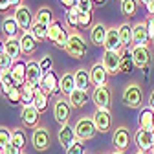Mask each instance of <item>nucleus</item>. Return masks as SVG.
Here are the masks:
<instances>
[{
  "instance_id": "nucleus-12",
  "label": "nucleus",
  "mask_w": 154,
  "mask_h": 154,
  "mask_svg": "<svg viewBox=\"0 0 154 154\" xmlns=\"http://www.w3.org/2000/svg\"><path fill=\"white\" fill-rule=\"evenodd\" d=\"M42 70L37 61H28V70H26V85L29 86H41L42 81Z\"/></svg>"
},
{
  "instance_id": "nucleus-6",
  "label": "nucleus",
  "mask_w": 154,
  "mask_h": 154,
  "mask_svg": "<svg viewBox=\"0 0 154 154\" xmlns=\"http://www.w3.org/2000/svg\"><path fill=\"white\" fill-rule=\"evenodd\" d=\"M92 101L95 103L97 110H108L110 108V103H112V92L110 88L105 85V86H97L92 94Z\"/></svg>"
},
{
  "instance_id": "nucleus-44",
  "label": "nucleus",
  "mask_w": 154,
  "mask_h": 154,
  "mask_svg": "<svg viewBox=\"0 0 154 154\" xmlns=\"http://www.w3.org/2000/svg\"><path fill=\"white\" fill-rule=\"evenodd\" d=\"M11 66H13V59H11V57L8 53H0V70L8 72V70H11Z\"/></svg>"
},
{
  "instance_id": "nucleus-60",
  "label": "nucleus",
  "mask_w": 154,
  "mask_h": 154,
  "mask_svg": "<svg viewBox=\"0 0 154 154\" xmlns=\"http://www.w3.org/2000/svg\"><path fill=\"white\" fill-rule=\"evenodd\" d=\"M152 138H154V128H152Z\"/></svg>"
},
{
  "instance_id": "nucleus-40",
  "label": "nucleus",
  "mask_w": 154,
  "mask_h": 154,
  "mask_svg": "<svg viewBox=\"0 0 154 154\" xmlns=\"http://www.w3.org/2000/svg\"><path fill=\"white\" fill-rule=\"evenodd\" d=\"M6 97L11 105H18V103H22V86H15L11 88L8 94H6Z\"/></svg>"
},
{
  "instance_id": "nucleus-49",
  "label": "nucleus",
  "mask_w": 154,
  "mask_h": 154,
  "mask_svg": "<svg viewBox=\"0 0 154 154\" xmlns=\"http://www.w3.org/2000/svg\"><path fill=\"white\" fill-rule=\"evenodd\" d=\"M11 8V2L9 0H0V11H8Z\"/></svg>"
},
{
  "instance_id": "nucleus-18",
  "label": "nucleus",
  "mask_w": 154,
  "mask_h": 154,
  "mask_svg": "<svg viewBox=\"0 0 154 154\" xmlns=\"http://www.w3.org/2000/svg\"><path fill=\"white\" fill-rule=\"evenodd\" d=\"M59 79L61 77H57L55 72H46L42 75V81H41V88L44 94H57V90L61 92L59 88Z\"/></svg>"
},
{
  "instance_id": "nucleus-52",
  "label": "nucleus",
  "mask_w": 154,
  "mask_h": 154,
  "mask_svg": "<svg viewBox=\"0 0 154 154\" xmlns=\"http://www.w3.org/2000/svg\"><path fill=\"white\" fill-rule=\"evenodd\" d=\"M9 2H11V6H17V8H18V6H20V2H22V0H9Z\"/></svg>"
},
{
  "instance_id": "nucleus-56",
  "label": "nucleus",
  "mask_w": 154,
  "mask_h": 154,
  "mask_svg": "<svg viewBox=\"0 0 154 154\" xmlns=\"http://www.w3.org/2000/svg\"><path fill=\"white\" fill-rule=\"evenodd\" d=\"M112 154H123V152H121V150H114Z\"/></svg>"
},
{
  "instance_id": "nucleus-39",
  "label": "nucleus",
  "mask_w": 154,
  "mask_h": 154,
  "mask_svg": "<svg viewBox=\"0 0 154 154\" xmlns=\"http://www.w3.org/2000/svg\"><path fill=\"white\" fill-rule=\"evenodd\" d=\"M11 136H13V132L9 128L0 127V154L6 150L8 145H11Z\"/></svg>"
},
{
  "instance_id": "nucleus-16",
  "label": "nucleus",
  "mask_w": 154,
  "mask_h": 154,
  "mask_svg": "<svg viewBox=\"0 0 154 154\" xmlns=\"http://www.w3.org/2000/svg\"><path fill=\"white\" fill-rule=\"evenodd\" d=\"M94 123H95V128H97V132L105 134L110 130L112 127V116H110V110H95L94 114Z\"/></svg>"
},
{
  "instance_id": "nucleus-55",
  "label": "nucleus",
  "mask_w": 154,
  "mask_h": 154,
  "mask_svg": "<svg viewBox=\"0 0 154 154\" xmlns=\"http://www.w3.org/2000/svg\"><path fill=\"white\" fill-rule=\"evenodd\" d=\"M94 4H105V0H92Z\"/></svg>"
},
{
  "instance_id": "nucleus-9",
  "label": "nucleus",
  "mask_w": 154,
  "mask_h": 154,
  "mask_svg": "<svg viewBox=\"0 0 154 154\" xmlns=\"http://www.w3.org/2000/svg\"><path fill=\"white\" fill-rule=\"evenodd\" d=\"M134 143L138 145V149L141 152H150L152 147H154V138H152V130H136L134 134Z\"/></svg>"
},
{
  "instance_id": "nucleus-14",
  "label": "nucleus",
  "mask_w": 154,
  "mask_h": 154,
  "mask_svg": "<svg viewBox=\"0 0 154 154\" xmlns=\"http://www.w3.org/2000/svg\"><path fill=\"white\" fill-rule=\"evenodd\" d=\"M112 143L116 147V150H125L130 145V132L127 127H118L114 130V136H112Z\"/></svg>"
},
{
  "instance_id": "nucleus-25",
  "label": "nucleus",
  "mask_w": 154,
  "mask_h": 154,
  "mask_svg": "<svg viewBox=\"0 0 154 154\" xmlns=\"http://www.w3.org/2000/svg\"><path fill=\"white\" fill-rule=\"evenodd\" d=\"M73 77H75V88L88 92V88H90V85H92V81H90V70L79 68V70L73 73Z\"/></svg>"
},
{
  "instance_id": "nucleus-51",
  "label": "nucleus",
  "mask_w": 154,
  "mask_h": 154,
  "mask_svg": "<svg viewBox=\"0 0 154 154\" xmlns=\"http://www.w3.org/2000/svg\"><path fill=\"white\" fill-rule=\"evenodd\" d=\"M149 103H150V108L154 110V90H152V94H150V99H149Z\"/></svg>"
},
{
  "instance_id": "nucleus-19",
  "label": "nucleus",
  "mask_w": 154,
  "mask_h": 154,
  "mask_svg": "<svg viewBox=\"0 0 154 154\" xmlns=\"http://www.w3.org/2000/svg\"><path fill=\"white\" fill-rule=\"evenodd\" d=\"M105 50L106 51H118V53H121V48H123V44H121V38H119V33H118V28H110L108 29V33H106V38H105Z\"/></svg>"
},
{
  "instance_id": "nucleus-46",
  "label": "nucleus",
  "mask_w": 154,
  "mask_h": 154,
  "mask_svg": "<svg viewBox=\"0 0 154 154\" xmlns=\"http://www.w3.org/2000/svg\"><path fill=\"white\" fill-rule=\"evenodd\" d=\"M90 22H92V13H81V15H79V26L88 28Z\"/></svg>"
},
{
  "instance_id": "nucleus-10",
  "label": "nucleus",
  "mask_w": 154,
  "mask_h": 154,
  "mask_svg": "<svg viewBox=\"0 0 154 154\" xmlns=\"http://www.w3.org/2000/svg\"><path fill=\"white\" fill-rule=\"evenodd\" d=\"M119 63H121V53L118 51H106L103 53V59H101V64L105 66V70L112 75L119 73Z\"/></svg>"
},
{
  "instance_id": "nucleus-38",
  "label": "nucleus",
  "mask_w": 154,
  "mask_h": 154,
  "mask_svg": "<svg viewBox=\"0 0 154 154\" xmlns=\"http://www.w3.org/2000/svg\"><path fill=\"white\" fill-rule=\"evenodd\" d=\"M29 33L37 38V41H44V38H48V26L44 24H38V22H33Z\"/></svg>"
},
{
  "instance_id": "nucleus-47",
  "label": "nucleus",
  "mask_w": 154,
  "mask_h": 154,
  "mask_svg": "<svg viewBox=\"0 0 154 154\" xmlns=\"http://www.w3.org/2000/svg\"><path fill=\"white\" fill-rule=\"evenodd\" d=\"M147 31H149V37H150V41L154 38V17H149L147 18Z\"/></svg>"
},
{
  "instance_id": "nucleus-11",
  "label": "nucleus",
  "mask_w": 154,
  "mask_h": 154,
  "mask_svg": "<svg viewBox=\"0 0 154 154\" xmlns=\"http://www.w3.org/2000/svg\"><path fill=\"white\" fill-rule=\"evenodd\" d=\"M130 53H132V59H134V64L138 68L145 70L150 63V51H149V46H132L130 48Z\"/></svg>"
},
{
  "instance_id": "nucleus-59",
  "label": "nucleus",
  "mask_w": 154,
  "mask_h": 154,
  "mask_svg": "<svg viewBox=\"0 0 154 154\" xmlns=\"http://www.w3.org/2000/svg\"><path fill=\"white\" fill-rule=\"evenodd\" d=\"M150 154H154V147H152V150H150Z\"/></svg>"
},
{
  "instance_id": "nucleus-2",
  "label": "nucleus",
  "mask_w": 154,
  "mask_h": 154,
  "mask_svg": "<svg viewBox=\"0 0 154 154\" xmlns=\"http://www.w3.org/2000/svg\"><path fill=\"white\" fill-rule=\"evenodd\" d=\"M48 38L51 41L53 46H57V48H66L68 38H70V33L61 26L59 20H53L48 26Z\"/></svg>"
},
{
  "instance_id": "nucleus-3",
  "label": "nucleus",
  "mask_w": 154,
  "mask_h": 154,
  "mask_svg": "<svg viewBox=\"0 0 154 154\" xmlns=\"http://www.w3.org/2000/svg\"><path fill=\"white\" fill-rule=\"evenodd\" d=\"M64 51L70 57H73V59H83V57L86 55V42H85V38L79 33H72L70 38H68V44H66Z\"/></svg>"
},
{
  "instance_id": "nucleus-1",
  "label": "nucleus",
  "mask_w": 154,
  "mask_h": 154,
  "mask_svg": "<svg viewBox=\"0 0 154 154\" xmlns=\"http://www.w3.org/2000/svg\"><path fill=\"white\" fill-rule=\"evenodd\" d=\"M121 99L127 106L130 108H141L143 105V90L140 85L136 83H130L123 88V94H121Z\"/></svg>"
},
{
  "instance_id": "nucleus-48",
  "label": "nucleus",
  "mask_w": 154,
  "mask_h": 154,
  "mask_svg": "<svg viewBox=\"0 0 154 154\" xmlns=\"http://www.w3.org/2000/svg\"><path fill=\"white\" fill-rule=\"evenodd\" d=\"M2 154H22V150L18 149V147H15V145L11 143V145H8V147H6V150H4Z\"/></svg>"
},
{
  "instance_id": "nucleus-35",
  "label": "nucleus",
  "mask_w": 154,
  "mask_h": 154,
  "mask_svg": "<svg viewBox=\"0 0 154 154\" xmlns=\"http://www.w3.org/2000/svg\"><path fill=\"white\" fill-rule=\"evenodd\" d=\"M11 143L22 150V149L26 147V143H28V136H26V132H24L22 128H15V130H13V136H11Z\"/></svg>"
},
{
  "instance_id": "nucleus-7",
  "label": "nucleus",
  "mask_w": 154,
  "mask_h": 154,
  "mask_svg": "<svg viewBox=\"0 0 154 154\" xmlns=\"http://www.w3.org/2000/svg\"><path fill=\"white\" fill-rule=\"evenodd\" d=\"M13 17H15L18 28H20L24 33H28V31L31 29V26H33V17H31V11H29L28 6H22V4H20V6L15 9Z\"/></svg>"
},
{
  "instance_id": "nucleus-57",
  "label": "nucleus",
  "mask_w": 154,
  "mask_h": 154,
  "mask_svg": "<svg viewBox=\"0 0 154 154\" xmlns=\"http://www.w3.org/2000/svg\"><path fill=\"white\" fill-rule=\"evenodd\" d=\"M136 154H147V152H141V150H138V152H136Z\"/></svg>"
},
{
  "instance_id": "nucleus-13",
  "label": "nucleus",
  "mask_w": 154,
  "mask_h": 154,
  "mask_svg": "<svg viewBox=\"0 0 154 154\" xmlns=\"http://www.w3.org/2000/svg\"><path fill=\"white\" fill-rule=\"evenodd\" d=\"M150 41L149 31H147V24L145 22H138L132 26V44L134 46H147Z\"/></svg>"
},
{
  "instance_id": "nucleus-8",
  "label": "nucleus",
  "mask_w": 154,
  "mask_h": 154,
  "mask_svg": "<svg viewBox=\"0 0 154 154\" xmlns=\"http://www.w3.org/2000/svg\"><path fill=\"white\" fill-rule=\"evenodd\" d=\"M70 114H72V105L68 99H57L53 105V118L57 123L66 125L70 119Z\"/></svg>"
},
{
  "instance_id": "nucleus-33",
  "label": "nucleus",
  "mask_w": 154,
  "mask_h": 154,
  "mask_svg": "<svg viewBox=\"0 0 154 154\" xmlns=\"http://www.w3.org/2000/svg\"><path fill=\"white\" fill-rule=\"evenodd\" d=\"M35 22L38 24H44V26H50L53 22V13L50 8H38V11L35 13Z\"/></svg>"
},
{
  "instance_id": "nucleus-20",
  "label": "nucleus",
  "mask_w": 154,
  "mask_h": 154,
  "mask_svg": "<svg viewBox=\"0 0 154 154\" xmlns=\"http://www.w3.org/2000/svg\"><path fill=\"white\" fill-rule=\"evenodd\" d=\"M26 70H28V63H24L22 59L13 61V66L9 72H11L13 79L17 81L18 86H26Z\"/></svg>"
},
{
  "instance_id": "nucleus-29",
  "label": "nucleus",
  "mask_w": 154,
  "mask_h": 154,
  "mask_svg": "<svg viewBox=\"0 0 154 154\" xmlns=\"http://www.w3.org/2000/svg\"><path fill=\"white\" fill-rule=\"evenodd\" d=\"M20 48H22V53L24 55H31L35 50H37V38L28 31L20 37Z\"/></svg>"
},
{
  "instance_id": "nucleus-41",
  "label": "nucleus",
  "mask_w": 154,
  "mask_h": 154,
  "mask_svg": "<svg viewBox=\"0 0 154 154\" xmlns=\"http://www.w3.org/2000/svg\"><path fill=\"white\" fill-rule=\"evenodd\" d=\"M79 9H77L75 6L73 8H70V9H66V22L72 26V28H79Z\"/></svg>"
},
{
  "instance_id": "nucleus-61",
  "label": "nucleus",
  "mask_w": 154,
  "mask_h": 154,
  "mask_svg": "<svg viewBox=\"0 0 154 154\" xmlns=\"http://www.w3.org/2000/svg\"><path fill=\"white\" fill-rule=\"evenodd\" d=\"M152 42H154V38H152Z\"/></svg>"
},
{
  "instance_id": "nucleus-28",
  "label": "nucleus",
  "mask_w": 154,
  "mask_h": 154,
  "mask_svg": "<svg viewBox=\"0 0 154 154\" xmlns=\"http://www.w3.org/2000/svg\"><path fill=\"white\" fill-rule=\"evenodd\" d=\"M136 66L134 64V59H132V53H130V46L125 48L121 51V63H119V73H130L132 68Z\"/></svg>"
},
{
  "instance_id": "nucleus-27",
  "label": "nucleus",
  "mask_w": 154,
  "mask_h": 154,
  "mask_svg": "<svg viewBox=\"0 0 154 154\" xmlns=\"http://www.w3.org/2000/svg\"><path fill=\"white\" fill-rule=\"evenodd\" d=\"M59 88H61V94H64V95H70L73 90H75V77H73V73H64V75H61V79H59Z\"/></svg>"
},
{
  "instance_id": "nucleus-22",
  "label": "nucleus",
  "mask_w": 154,
  "mask_h": 154,
  "mask_svg": "<svg viewBox=\"0 0 154 154\" xmlns=\"http://www.w3.org/2000/svg\"><path fill=\"white\" fill-rule=\"evenodd\" d=\"M138 123H140V128H143V130H152L154 128V110L150 106L140 108Z\"/></svg>"
},
{
  "instance_id": "nucleus-4",
  "label": "nucleus",
  "mask_w": 154,
  "mask_h": 154,
  "mask_svg": "<svg viewBox=\"0 0 154 154\" xmlns=\"http://www.w3.org/2000/svg\"><path fill=\"white\" fill-rule=\"evenodd\" d=\"M75 134H77V140L81 141H86V140H92L95 136V132H97V128H95V123L92 118H81L79 121L75 123Z\"/></svg>"
},
{
  "instance_id": "nucleus-34",
  "label": "nucleus",
  "mask_w": 154,
  "mask_h": 154,
  "mask_svg": "<svg viewBox=\"0 0 154 154\" xmlns=\"http://www.w3.org/2000/svg\"><path fill=\"white\" fill-rule=\"evenodd\" d=\"M15 86H18L17 85V81L13 79V75H11V72L8 70V72H4L2 73V79H0V88H2V94L6 95L11 88H15Z\"/></svg>"
},
{
  "instance_id": "nucleus-5",
  "label": "nucleus",
  "mask_w": 154,
  "mask_h": 154,
  "mask_svg": "<svg viewBox=\"0 0 154 154\" xmlns=\"http://www.w3.org/2000/svg\"><path fill=\"white\" fill-rule=\"evenodd\" d=\"M31 145L35 147V150L42 152V150H48L50 145H51V136L50 132L42 127H37L33 128V134H31Z\"/></svg>"
},
{
  "instance_id": "nucleus-42",
  "label": "nucleus",
  "mask_w": 154,
  "mask_h": 154,
  "mask_svg": "<svg viewBox=\"0 0 154 154\" xmlns=\"http://www.w3.org/2000/svg\"><path fill=\"white\" fill-rule=\"evenodd\" d=\"M66 154H85V145L81 140H75L68 149H66Z\"/></svg>"
},
{
  "instance_id": "nucleus-37",
  "label": "nucleus",
  "mask_w": 154,
  "mask_h": 154,
  "mask_svg": "<svg viewBox=\"0 0 154 154\" xmlns=\"http://www.w3.org/2000/svg\"><path fill=\"white\" fill-rule=\"evenodd\" d=\"M121 13L125 17H134L138 13V0H121Z\"/></svg>"
},
{
  "instance_id": "nucleus-50",
  "label": "nucleus",
  "mask_w": 154,
  "mask_h": 154,
  "mask_svg": "<svg viewBox=\"0 0 154 154\" xmlns=\"http://www.w3.org/2000/svg\"><path fill=\"white\" fill-rule=\"evenodd\" d=\"M61 4H63L66 9H70V8H73V6L77 4V0H61Z\"/></svg>"
},
{
  "instance_id": "nucleus-43",
  "label": "nucleus",
  "mask_w": 154,
  "mask_h": 154,
  "mask_svg": "<svg viewBox=\"0 0 154 154\" xmlns=\"http://www.w3.org/2000/svg\"><path fill=\"white\" fill-rule=\"evenodd\" d=\"M75 8L79 9V13H92V9H94V2H92V0H77Z\"/></svg>"
},
{
  "instance_id": "nucleus-53",
  "label": "nucleus",
  "mask_w": 154,
  "mask_h": 154,
  "mask_svg": "<svg viewBox=\"0 0 154 154\" xmlns=\"http://www.w3.org/2000/svg\"><path fill=\"white\" fill-rule=\"evenodd\" d=\"M140 2H141V4H143V6H149V4H150V2H154V0H140Z\"/></svg>"
},
{
  "instance_id": "nucleus-26",
  "label": "nucleus",
  "mask_w": 154,
  "mask_h": 154,
  "mask_svg": "<svg viewBox=\"0 0 154 154\" xmlns=\"http://www.w3.org/2000/svg\"><path fill=\"white\" fill-rule=\"evenodd\" d=\"M68 101H70L72 108H83V106L86 105V101H88V92L75 88V90L68 95Z\"/></svg>"
},
{
  "instance_id": "nucleus-21",
  "label": "nucleus",
  "mask_w": 154,
  "mask_h": 154,
  "mask_svg": "<svg viewBox=\"0 0 154 154\" xmlns=\"http://www.w3.org/2000/svg\"><path fill=\"white\" fill-rule=\"evenodd\" d=\"M57 140H59V143L64 147V149H68L75 140H77V134H75V128L70 125V123H66V125H63L61 127V130H59V134H57Z\"/></svg>"
},
{
  "instance_id": "nucleus-30",
  "label": "nucleus",
  "mask_w": 154,
  "mask_h": 154,
  "mask_svg": "<svg viewBox=\"0 0 154 154\" xmlns=\"http://www.w3.org/2000/svg\"><path fill=\"white\" fill-rule=\"evenodd\" d=\"M18 24H17V20H15V17H6L4 20H2V31H4V35L8 37V38H13V37H17V33H18Z\"/></svg>"
},
{
  "instance_id": "nucleus-23",
  "label": "nucleus",
  "mask_w": 154,
  "mask_h": 154,
  "mask_svg": "<svg viewBox=\"0 0 154 154\" xmlns=\"http://www.w3.org/2000/svg\"><path fill=\"white\" fill-rule=\"evenodd\" d=\"M4 53H8L13 61L17 59H20V55H22V48H20V38H8V41H4Z\"/></svg>"
},
{
  "instance_id": "nucleus-31",
  "label": "nucleus",
  "mask_w": 154,
  "mask_h": 154,
  "mask_svg": "<svg viewBox=\"0 0 154 154\" xmlns=\"http://www.w3.org/2000/svg\"><path fill=\"white\" fill-rule=\"evenodd\" d=\"M118 33H119V38H121V44L123 48H128L132 44V26L128 22H123L119 28H118Z\"/></svg>"
},
{
  "instance_id": "nucleus-45",
  "label": "nucleus",
  "mask_w": 154,
  "mask_h": 154,
  "mask_svg": "<svg viewBox=\"0 0 154 154\" xmlns=\"http://www.w3.org/2000/svg\"><path fill=\"white\" fill-rule=\"evenodd\" d=\"M38 66H41L42 73H46V72H51V66H53V61H51V57H50V55H44L42 59L38 61Z\"/></svg>"
},
{
  "instance_id": "nucleus-17",
  "label": "nucleus",
  "mask_w": 154,
  "mask_h": 154,
  "mask_svg": "<svg viewBox=\"0 0 154 154\" xmlns=\"http://www.w3.org/2000/svg\"><path fill=\"white\" fill-rule=\"evenodd\" d=\"M106 79H108V72L105 70V66L101 63L94 64L90 68V81H92V85L95 88H97V86H105L106 85Z\"/></svg>"
},
{
  "instance_id": "nucleus-54",
  "label": "nucleus",
  "mask_w": 154,
  "mask_h": 154,
  "mask_svg": "<svg viewBox=\"0 0 154 154\" xmlns=\"http://www.w3.org/2000/svg\"><path fill=\"white\" fill-rule=\"evenodd\" d=\"M0 53H4V41L0 38Z\"/></svg>"
},
{
  "instance_id": "nucleus-15",
  "label": "nucleus",
  "mask_w": 154,
  "mask_h": 154,
  "mask_svg": "<svg viewBox=\"0 0 154 154\" xmlns=\"http://www.w3.org/2000/svg\"><path fill=\"white\" fill-rule=\"evenodd\" d=\"M20 119H22V125H24V127H28V128H37L38 119H41V112H38L33 105H31V106H22Z\"/></svg>"
},
{
  "instance_id": "nucleus-24",
  "label": "nucleus",
  "mask_w": 154,
  "mask_h": 154,
  "mask_svg": "<svg viewBox=\"0 0 154 154\" xmlns=\"http://www.w3.org/2000/svg\"><path fill=\"white\" fill-rule=\"evenodd\" d=\"M106 33H108V28L105 24H94L92 29H90V41L95 44V46H103L105 44V38H106Z\"/></svg>"
},
{
  "instance_id": "nucleus-36",
  "label": "nucleus",
  "mask_w": 154,
  "mask_h": 154,
  "mask_svg": "<svg viewBox=\"0 0 154 154\" xmlns=\"http://www.w3.org/2000/svg\"><path fill=\"white\" fill-rule=\"evenodd\" d=\"M35 90L37 86H22V106H31L35 103Z\"/></svg>"
},
{
  "instance_id": "nucleus-32",
  "label": "nucleus",
  "mask_w": 154,
  "mask_h": 154,
  "mask_svg": "<svg viewBox=\"0 0 154 154\" xmlns=\"http://www.w3.org/2000/svg\"><path fill=\"white\" fill-rule=\"evenodd\" d=\"M33 106L41 114L46 112V108H48V94H44L41 86H37V90H35V103H33Z\"/></svg>"
},
{
  "instance_id": "nucleus-58",
  "label": "nucleus",
  "mask_w": 154,
  "mask_h": 154,
  "mask_svg": "<svg viewBox=\"0 0 154 154\" xmlns=\"http://www.w3.org/2000/svg\"><path fill=\"white\" fill-rule=\"evenodd\" d=\"M2 73H4V72H2V70H0V79H2Z\"/></svg>"
}]
</instances>
